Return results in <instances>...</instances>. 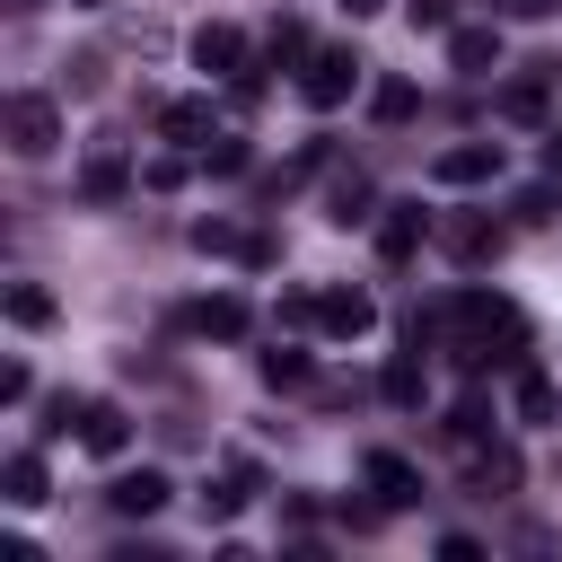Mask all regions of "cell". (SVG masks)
Returning <instances> with one entry per match:
<instances>
[{"instance_id": "6da1fadb", "label": "cell", "mask_w": 562, "mask_h": 562, "mask_svg": "<svg viewBox=\"0 0 562 562\" xmlns=\"http://www.w3.org/2000/svg\"><path fill=\"white\" fill-rule=\"evenodd\" d=\"M0 132H9V149H18V158H53V149H61V105L26 88V97H9V105H0Z\"/></svg>"}, {"instance_id": "7a4b0ae2", "label": "cell", "mask_w": 562, "mask_h": 562, "mask_svg": "<svg viewBox=\"0 0 562 562\" xmlns=\"http://www.w3.org/2000/svg\"><path fill=\"white\" fill-rule=\"evenodd\" d=\"M351 88H360V53H351V44H325V53H307V70H299V97H307L316 114H334Z\"/></svg>"}, {"instance_id": "3957f363", "label": "cell", "mask_w": 562, "mask_h": 562, "mask_svg": "<svg viewBox=\"0 0 562 562\" xmlns=\"http://www.w3.org/2000/svg\"><path fill=\"white\" fill-rule=\"evenodd\" d=\"M79 448H88V457H123V448H132V413H123L114 395H88V404H79Z\"/></svg>"}, {"instance_id": "277c9868", "label": "cell", "mask_w": 562, "mask_h": 562, "mask_svg": "<svg viewBox=\"0 0 562 562\" xmlns=\"http://www.w3.org/2000/svg\"><path fill=\"white\" fill-rule=\"evenodd\" d=\"M422 237H430V211H422V202H386V211H378V255H386V263H413Z\"/></svg>"}, {"instance_id": "5b68a950", "label": "cell", "mask_w": 562, "mask_h": 562, "mask_svg": "<svg viewBox=\"0 0 562 562\" xmlns=\"http://www.w3.org/2000/svg\"><path fill=\"white\" fill-rule=\"evenodd\" d=\"M439 246H448L457 263H492V255H501V220H492V211H457V220H439Z\"/></svg>"}, {"instance_id": "8992f818", "label": "cell", "mask_w": 562, "mask_h": 562, "mask_svg": "<svg viewBox=\"0 0 562 562\" xmlns=\"http://www.w3.org/2000/svg\"><path fill=\"white\" fill-rule=\"evenodd\" d=\"M465 492H483V501L518 492V448H501V439H474V448H465Z\"/></svg>"}, {"instance_id": "52a82bcc", "label": "cell", "mask_w": 562, "mask_h": 562, "mask_svg": "<svg viewBox=\"0 0 562 562\" xmlns=\"http://www.w3.org/2000/svg\"><path fill=\"white\" fill-rule=\"evenodd\" d=\"M167 492H176V483H167L158 465H140V474H114V483H105V509H114V518H158Z\"/></svg>"}, {"instance_id": "ba28073f", "label": "cell", "mask_w": 562, "mask_h": 562, "mask_svg": "<svg viewBox=\"0 0 562 562\" xmlns=\"http://www.w3.org/2000/svg\"><path fill=\"white\" fill-rule=\"evenodd\" d=\"M193 61H202L211 79H246V35H237L228 18H211V26H193Z\"/></svg>"}, {"instance_id": "9c48e42d", "label": "cell", "mask_w": 562, "mask_h": 562, "mask_svg": "<svg viewBox=\"0 0 562 562\" xmlns=\"http://www.w3.org/2000/svg\"><path fill=\"white\" fill-rule=\"evenodd\" d=\"M430 176H439V184H492V176H501V140H457V149L430 158Z\"/></svg>"}, {"instance_id": "30bf717a", "label": "cell", "mask_w": 562, "mask_h": 562, "mask_svg": "<svg viewBox=\"0 0 562 562\" xmlns=\"http://www.w3.org/2000/svg\"><path fill=\"white\" fill-rule=\"evenodd\" d=\"M123 193H132V167H123L114 140H97V149L79 158V202H123Z\"/></svg>"}, {"instance_id": "8fae6325", "label": "cell", "mask_w": 562, "mask_h": 562, "mask_svg": "<svg viewBox=\"0 0 562 562\" xmlns=\"http://www.w3.org/2000/svg\"><path fill=\"white\" fill-rule=\"evenodd\" d=\"M316 325H325L334 342H351V334L378 325V299H369V290H316Z\"/></svg>"}, {"instance_id": "7c38bea8", "label": "cell", "mask_w": 562, "mask_h": 562, "mask_svg": "<svg viewBox=\"0 0 562 562\" xmlns=\"http://www.w3.org/2000/svg\"><path fill=\"white\" fill-rule=\"evenodd\" d=\"M509 413H518L527 430H553V422H562V386H553L544 369H518V378H509Z\"/></svg>"}, {"instance_id": "4fadbf2b", "label": "cell", "mask_w": 562, "mask_h": 562, "mask_svg": "<svg viewBox=\"0 0 562 562\" xmlns=\"http://www.w3.org/2000/svg\"><path fill=\"white\" fill-rule=\"evenodd\" d=\"M360 474H369V492H378L386 509H413V501H422V474H413L395 448H369V457H360Z\"/></svg>"}, {"instance_id": "5bb4252c", "label": "cell", "mask_w": 562, "mask_h": 562, "mask_svg": "<svg viewBox=\"0 0 562 562\" xmlns=\"http://www.w3.org/2000/svg\"><path fill=\"white\" fill-rule=\"evenodd\" d=\"M158 140L211 149V97H167V105H158Z\"/></svg>"}, {"instance_id": "9a60e30c", "label": "cell", "mask_w": 562, "mask_h": 562, "mask_svg": "<svg viewBox=\"0 0 562 562\" xmlns=\"http://www.w3.org/2000/svg\"><path fill=\"white\" fill-rule=\"evenodd\" d=\"M378 211H386V202H378V184H369L360 167L325 184V220H334V228H360V220H378Z\"/></svg>"}, {"instance_id": "2e32d148", "label": "cell", "mask_w": 562, "mask_h": 562, "mask_svg": "<svg viewBox=\"0 0 562 562\" xmlns=\"http://www.w3.org/2000/svg\"><path fill=\"white\" fill-rule=\"evenodd\" d=\"M255 483H263V474H255V457H228V465H220V483L202 492V518H237V509L255 501Z\"/></svg>"}, {"instance_id": "e0dca14e", "label": "cell", "mask_w": 562, "mask_h": 562, "mask_svg": "<svg viewBox=\"0 0 562 562\" xmlns=\"http://www.w3.org/2000/svg\"><path fill=\"white\" fill-rule=\"evenodd\" d=\"M448 61H457L465 79L501 70V26H448Z\"/></svg>"}, {"instance_id": "ac0fdd59", "label": "cell", "mask_w": 562, "mask_h": 562, "mask_svg": "<svg viewBox=\"0 0 562 562\" xmlns=\"http://www.w3.org/2000/svg\"><path fill=\"white\" fill-rule=\"evenodd\" d=\"M184 325H193V334H211V342H237V334H246V299H228V290H220V299H193V307H184Z\"/></svg>"}, {"instance_id": "d6986e66", "label": "cell", "mask_w": 562, "mask_h": 562, "mask_svg": "<svg viewBox=\"0 0 562 562\" xmlns=\"http://www.w3.org/2000/svg\"><path fill=\"white\" fill-rule=\"evenodd\" d=\"M378 395H386V404H404V413H413V404H422V395H430V378H422V351H395V360H386V369H378Z\"/></svg>"}, {"instance_id": "ffe728a7", "label": "cell", "mask_w": 562, "mask_h": 562, "mask_svg": "<svg viewBox=\"0 0 562 562\" xmlns=\"http://www.w3.org/2000/svg\"><path fill=\"white\" fill-rule=\"evenodd\" d=\"M0 307H9V325H26V334H44V325L61 316V307H53V290H35V281H9V299H0Z\"/></svg>"}, {"instance_id": "44dd1931", "label": "cell", "mask_w": 562, "mask_h": 562, "mask_svg": "<svg viewBox=\"0 0 562 562\" xmlns=\"http://www.w3.org/2000/svg\"><path fill=\"white\" fill-rule=\"evenodd\" d=\"M0 483H9V501H18V509H35V501H44V457H35V448H18Z\"/></svg>"}, {"instance_id": "7402d4cb", "label": "cell", "mask_w": 562, "mask_h": 562, "mask_svg": "<svg viewBox=\"0 0 562 562\" xmlns=\"http://www.w3.org/2000/svg\"><path fill=\"white\" fill-rule=\"evenodd\" d=\"M413 105H422V88H413V79H378V97H369V114H378V123H404Z\"/></svg>"}, {"instance_id": "603a6c76", "label": "cell", "mask_w": 562, "mask_h": 562, "mask_svg": "<svg viewBox=\"0 0 562 562\" xmlns=\"http://www.w3.org/2000/svg\"><path fill=\"white\" fill-rule=\"evenodd\" d=\"M501 114L509 123H544V79H509L501 88Z\"/></svg>"}, {"instance_id": "cb8c5ba5", "label": "cell", "mask_w": 562, "mask_h": 562, "mask_svg": "<svg viewBox=\"0 0 562 562\" xmlns=\"http://www.w3.org/2000/svg\"><path fill=\"white\" fill-rule=\"evenodd\" d=\"M193 246H202V255H255V237L228 228V220H193Z\"/></svg>"}, {"instance_id": "d4e9b609", "label": "cell", "mask_w": 562, "mask_h": 562, "mask_svg": "<svg viewBox=\"0 0 562 562\" xmlns=\"http://www.w3.org/2000/svg\"><path fill=\"white\" fill-rule=\"evenodd\" d=\"M255 369H263V386H307V351H290V342H272Z\"/></svg>"}, {"instance_id": "484cf974", "label": "cell", "mask_w": 562, "mask_h": 562, "mask_svg": "<svg viewBox=\"0 0 562 562\" xmlns=\"http://www.w3.org/2000/svg\"><path fill=\"white\" fill-rule=\"evenodd\" d=\"M448 439H457V448H474V439H492V413H483V395H465V404L448 413Z\"/></svg>"}, {"instance_id": "4316f807", "label": "cell", "mask_w": 562, "mask_h": 562, "mask_svg": "<svg viewBox=\"0 0 562 562\" xmlns=\"http://www.w3.org/2000/svg\"><path fill=\"white\" fill-rule=\"evenodd\" d=\"M202 167H211V176H237V167H246V140H228V132H211V149H202Z\"/></svg>"}, {"instance_id": "83f0119b", "label": "cell", "mask_w": 562, "mask_h": 562, "mask_svg": "<svg viewBox=\"0 0 562 562\" xmlns=\"http://www.w3.org/2000/svg\"><path fill=\"white\" fill-rule=\"evenodd\" d=\"M299 53H307V26L281 18V26H272V61H299Z\"/></svg>"}, {"instance_id": "f1b7e54d", "label": "cell", "mask_w": 562, "mask_h": 562, "mask_svg": "<svg viewBox=\"0 0 562 562\" xmlns=\"http://www.w3.org/2000/svg\"><path fill=\"white\" fill-rule=\"evenodd\" d=\"M518 220H527V228H544V220H553V193H544V184H527V193H518Z\"/></svg>"}, {"instance_id": "f546056e", "label": "cell", "mask_w": 562, "mask_h": 562, "mask_svg": "<svg viewBox=\"0 0 562 562\" xmlns=\"http://www.w3.org/2000/svg\"><path fill=\"white\" fill-rule=\"evenodd\" d=\"M26 395H35V378H26V360H9L0 369V404H26Z\"/></svg>"}, {"instance_id": "4dcf8cb0", "label": "cell", "mask_w": 562, "mask_h": 562, "mask_svg": "<svg viewBox=\"0 0 562 562\" xmlns=\"http://www.w3.org/2000/svg\"><path fill=\"white\" fill-rule=\"evenodd\" d=\"M413 26H430V35H448V0H413Z\"/></svg>"}, {"instance_id": "1f68e13d", "label": "cell", "mask_w": 562, "mask_h": 562, "mask_svg": "<svg viewBox=\"0 0 562 562\" xmlns=\"http://www.w3.org/2000/svg\"><path fill=\"white\" fill-rule=\"evenodd\" d=\"M492 9H501V18H544L553 0H492Z\"/></svg>"}, {"instance_id": "d6a6232c", "label": "cell", "mask_w": 562, "mask_h": 562, "mask_svg": "<svg viewBox=\"0 0 562 562\" xmlns=\"http://www.w3.org/2000/svg\"><path fill=\"white\" fill-rule=\"evenodd\" d=\"M544 167H553V176H562V132H544Z\"/></svg>"}, {"instance_id": "836d02e7", "label": "cell", "mask_w": 562, "mask_h": 562, "mask_svg": "<svg viewBox=\"0 0 562 562\" xmlns=\"http://www.w3.org/2000/svg\"><path fill=\"white\" fill-rule=\"evenodd\" d=\"M342 9H351V18H378V9H386V0H342Z\"/></svg>"}, {"instance_id": "e575fe53", "label": "cell", "mask_w": 562, "mask_h": 562, "mask_svg": "<svg viewBox=\"0 0 562 562\" xmlns=\"http://www.w3.org/2000/svg\"><path fill=\"white\" fill-rule=\"evenodd\" d=\"M9 9H44V0H9Z\"/></svg>"}, {"instance_id": "d590c367", "label": "cell", "mask_w": 562, "mask_h": 562, "mask_svg": "<svg viewBox=\"0 0 562 562\" xmlns=\"http://www.w3.org/2000/svg\"><path fill=\"white\" fill-rule=\"evenodd\" d=\"M79 9H114V0H79Z\"/></svg>"}]
</instances>
